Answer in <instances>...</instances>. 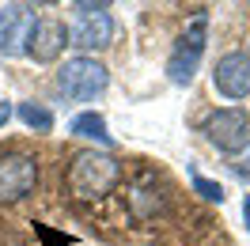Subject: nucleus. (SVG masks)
Masks as SVG:
<instances>
[{
	"label": "nucleus",
	"mask_w": 250,
	"mask_h": 246,
	"mask_svg": "<svg viewBox=\"0 0 250 246\" xmlns=\"http://www.w3.org/2000/svg\"><path fill=\"white\" fill-rule=\"evenodd\" d=\"M72 31H68V46L83 49V57H91V53H103V49L114 42V16H110V4H87V0H80L72 4Z\"/></svg>",
	"instance_id": "nucleus-4"
},
{
	"label": "nucleus",
	"mask_w": 250,
	"mask_h": 246,
	"mask_svg": "<svg viewBox=\"0 0 250 246\" xmlns=\"http://www.w3.org/2000/svg\"><path fill=\"white\" fill-rule=\"evenodd\" d=\"M189 182H193V193H201L205 201H212V205H224V185L212 182V178H205V174H189Z\"/></svg>",
	"instance_id": "nucleus-13"
},
{
	"label": "nucleus",
	"mask_w": 250,
	"mask_h": 246,
	"mask_svg": "<svg viewBox=\"0 0 250 246\" xmlns=\"http://www.w3.org/2000/svg\"><path fill=\"white\" fill-rule=\"evenodd\" d=\"M212 87L224 99H247L250 95V53L247 49H231L224 53L212 68Z\"/></svg>",
	"instance_id": "nucleus-9"
},
{
	"label": "nucleus",
	"mask_w": 250,
	"mask_h": 246,
	"mask_svg": "<svg viewBox=\"0 0 250 246\" xmlns=\"http://www.w3.org/2000/svg\"><path fill=\"white\" fill-rule=\"evenodd\" d=\"M205 140L224 155H239L250 148V114L239 106H224V110H212L201 125Z\"/></svg>",
	"instance_id": "nucleus-5"
},
{
	"label": "nucleus",
	"mask_w": 250,
	"mask_h": 246,
	"mask_svg": "<svg viewBox=\"0 0 250 246\" xmlns=\"http://www.w3.org/2000/svg\"><path fill=\"white\" fill-rule=\"evenodd\" d=\"M231 170L239 174V178H247V182H250V148H247V155H243V159H235V163H231Z\"/></svg>",
	"instance_id": "nucleus-14"
},
{
	"label": "nucleus",
	"mask_w": 250,
	"mask_h": 246,
	"mask_svg": "<svg viewBox=\"0 0 250 246\" xmlns=\"http://www.w3.org/2000/svg\"><path fill=\"white\" fill-rule=\"evenodd\" d=\"M118 182H122V159L114 152L83 148L72 155V163L64 170V185L76 201H103Z\"/></svg>",
	"instance_id": "nucleus-1"
},
{
	"label": "nucleus",
	"mask_w": 250,
	"mask_h": 246,
	"mask_svg": "<svg viewBox=\"0 0 250 246\" xmlns=\"http://www.w3.org/2000/svg\"><path fill=\"white\" fill-rule=\"evenodd\" d=\"M205 42H208V12L197 8L189 16L182 38L174 42L171 57H167V80H171L174 87H189L193 83L197 68H201V57H205Z\"/></svg>",
	"instance_id": "nucleus-2"
},
{
	"label": "nucleus",
	"mask_w": 250,
	"mask_h": 246,
	"mask_svg": "<svg viewBox=\"0 0 250 246\" xmlns=\"http://www.w3.org/2000/svg\"><path fill=\"white\" fill-rule=\"evenodd\" d=\"M38 27L31 4H4L0 8V57H23Z\"/></svg>",
	"instance_id": "nucleus-7"
},
{
	"label": "nucleus",
	"mask_w": 250,
	"mask_h": 246,
	"mask_svg": "<svg viewBox=\"0 0 250 246\" xmlns=\"http://www.w3.org/2000/svg\"><path fill=\"white\" fill-rule=\"evenodd\" d=\"M125 208L133 220H156V216L167 212V193H163V185L156 182L152 170L133 174V182L125 185Z\"/></svg>",
	"instance_id": "nucleus-8"
},
{
	"label": "nucleus",
	"mask_w": 250,
	"mask_h": 246,
	"mask_svg": "<svg viewBox=\"0 0 250 246\" xmlns=\"http://www.w3.org/2000/svg\"><path fill=\"white\" fill-rule=\"evenodd\" d=\"M68 46V31H64L61 19H38V27L31 34V46H27V57H34L38 64H53Z\"/></svg>",
	"instance_id": "nucleus-10"
},
{
	"label": "nucleus",
	"mask_w": 250,
	"mask_h": 246,
	"mask_svg": "<svg viewBox=\"0 0 250 246\" xmlns=\"http://www.w3.org/2000/svg\"><path fill=\"white\" fill-rule=\"evenodd\" d=\"M68 133L72 137H83V140H99V144H110V133H106V118L95 114V110H83L68 122Z\"/></svg>",
	"instance_id": "nucleus-11"
},
{
	"label": "nucleus",
	"mask_w": 250,
	"mask_h": 246,
	"mask_svg": "<svg viewBox=\"0 0 250 246\" xmlns=\"http://www.w3.org/2000/svg\"><path fill=\"white\" fill-rule=\"evenodd\" d=\"M38 185V159L27 152H4L0 155V201L12 205L34 193Z\"/></svg>",
	"instance_id": "nucleus-6"
},
{
	"label": "nucleus",
	"mask_w": 250,
	"mask_h": 246,
	"mask_svg": "<svg viewBox=\"0 0 250 246\" xmlns=\"http://www.w3.org/2000/svg\"><path fill=\"white\" fill-rule=\"evenodd\" d=\"M8 122H12V106H8V102H0V129H4Z\"/></svg>",
	"instance_id": "nucleus-15"
},
{
	"label": "nucleus",
	"mask_w": 250,
	"mask_h": 246,
	"mask_svg": "<svg viewBox=\"0 0 250 246\" xmlns=\"http://www.w3.org/2000/svg\"><path fill=\"white\" fill-rule=\"evenodd\" d=\"M243 224H247V231H250V197L243 201Z\"/></svg>",
	"instance_id": "nucleus-16"
},
{
	"label": "nucleus",
	"mask_w": 250,
	"mask_h": 246,
	"mask_svg": "<svg viewBox=\"0 0 250 246\" xmlns=\"http://www.w3.org/2000/svg\"><path fill=\"white\" fill-rule=\"evenodd\" d=\"M19 122L27 125V129H34V133H49L53 129V110L42 106V102H19Z\"/></svg>",
	"instance_id": "nucleus-12"
},
{
	"label": "nucleus",
	"mask_w": 250,
	"mask_h": 246,
	"mask_svg": "<svg viewBox=\"0 0 250 246\" xmlns=\"http://www.w3.org/2000/svg\"><path fill=\"white\" fill-rule=\"evenodd\" d=\"M57 87H61L64 99L72 102H91L110 87V68L95 57H68V61L57 68Z\"/></svg>",
	"instance_id": "nucleus-3"
}]
</instances>
